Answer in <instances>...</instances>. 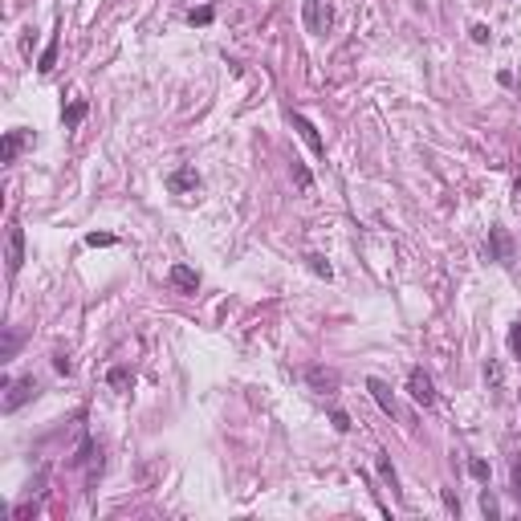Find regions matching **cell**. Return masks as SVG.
I'll list each match as a JSON object with an SVG mask.
<instances>
[{"mask_svg": "<svg viewBox=\"0 0 521 521\" xmlns=\"http://www.w3.org/2000/svg\"><path fill=\"white\" fill-rule=\"evenodd\" d=\"M367 391H371V399L383 407V416H395V395H391V387H387V383L371 379V383H367Z\"/></svg>", "mask_w": 521, "mask_h": 521, "instance_id": "8fae6325", "label": "cell"}, {"mask_svg": "<svg viewBox=\"0 0 521 521\" xmlns=\"http://www.w3.org/2000/svg\"><path fill=\"white\" fill-rule=\"evenodd\" d=\"M440 497H444V509H448V513H456V518H460V501L452 497V489H440Z\"/></svg>", "mask_w": 521, "mask_h": 521, "instance_id": "cb8c5ba5", "label": "cell"}, {"mask_svg": "<svg viewBox=\"0 0 521 521\" xmlns=\"http://www.w3.org/2000/svg\"><path fill=\"white\" fill-rule=\"evenodd\" d=\"M489 37H493V33H489V24H473V41H476V45H485Z\"/></svg>", "mask_w": 521, "mask_h": 521, "instance_id": "f1b7e54d", "label": "cell"}, {"mask_svg": "<svg viewBox=\"0 0 521 521\" xmlns=\"http://www.w3.org/2000/svg\"><path fill=\"white\" fill-rule=\"evenodd\" d=\"M509 351H513V355L521 358V322L513 326V330H509Z\"/></svg>", "mask_w": 521, "mask_h": 521, "instance_id": "484cf974", "label": "cell"}, {"mask_svg": "<svg viewBox=\"0 0 521 521\" xmlns=\"http://www.w3.org/2000/svg\"><path fill=\"white\" fill-rule=\"evenodd\" d=\"M167 188L171 191H196L200 188V171H196V167H179V171H171V175H167Z\"/></svg>", "mask_w": 521, "mask_h": 521, "instance_id": "ba28073f", "label": "cell"}, {"mask_svg": "<svg viewBox=\"0 0 521 521\" xmlns=\"http://www.w3.org/2000/svg\"><path fill=\"white\" fill-rule=\"evenodd\" d=\"M306 29L309 33H326L330 29V4L326 0H306Z\"/></svg>", "mask_w": 521, "mask_h": 521, "instance_id": "52a82bcc", "label": "cell"}, {"mask_svg": "<svg viewBox=\"0 0 521 521\" xmlns=\"http://www.w3.org/2000/svg\"><path fill=\"white\" fill-rule=\"evenodd\" d=\"M212 17H216V13L208 8V4H204V8H191V13H188L191 24H212Z\"/></svg>", "mask_w": 521, "mask_h": 521, "instance_id": "ffe728a7", "label": "cell"}, {"mask_svg": "<svg viewBox=\"0 0 521 521\" xmlns=\"http://www.w3.org/2000/svg\"><path fill=\"white\" fill-rule=\"evenodd\" d=\"M489 260H501V265H509V260H513V237H509L501 224H493V228H489Z\"/></svg>", "mask_w": 521, "mask_h": 521, "instance_id": "5b68a950", "label": "cell"}, {"mask_svg": "<svg viewBox=\"0 0 521 521\" xmlns=\"http://www.w3.org/2000/svg\"><path fill=\"white\" fill-rule=\"evenodd\" d=\"M306 383L318 391V395H334L342 379H338V371H330V367H309V371H306Z\"/></svg>", "mask_w": 521, "mask_h": 521, "instance_id": "8992f818", "label": "cell"}, {"mask_svg": "<svg viewBox=\"0 0 521 521\" xmlns=\"http://www.w3.org/2000/svg\"><path fill=\"white\" fill-rule=\"evenodd\" d=\"M106 383H110V387H119V391H126V387H131V383H135V375H131V371H126V367H115V371H110V375H106Z\"/></svg>", "mask_w": 521, "mask_h": 521, "instance_id": "e0dca14e", "label": "cell"}, {"mask_svg": "<svg viewBox=\"0 0 521 521\" xmlns=\"http://www.w3.org/2000/svg\"><path fill=\"white\" fill-rule=\"evenodd\" d=\"M330 424L338 427V432H351V427H355V424H351V416H346V411H330Z\"/></svg>", "mask_w": 521, "mask_h": 521, "instance_id": "603a6c76", "label": "cell"}, {"mask_svg": "<svg viewBox=\"0 0 521 521\" xmlns=\"http://www.w3.org/2000/svg\"><path fill=\"white\" fill-rule=\"evenodd\" d=\"M518 191H521V179H518Z\"/></svg>", "mask_w": 521, "mask_h": 521, "instance_id": "f546056e", "label": "cell"}, {"mask_svg": "<svg viewBox=\"0 0 521 521\" xmlns=\"http://www.w3.org/2000/svg\"><path fill=\"white\" fill-rule=\"evenodd\" d=\"M407 395L420 403V407H432V403H436L432 375H427V371H420V367H411V375H407Z\"/></svg>", "mask_w": 521, "mask_h": 521, "instance_id": "3957f363", "label": "cell"}, {"mask_svg": "<svg viewBox=\"0 0 521 521\" xmlns=\"http://www.w3.org/2000/svg\"><path fill=\"white\" fill-rule=\"evenodd\" d=\"M37 391H41V383L33 379V375H24V379L8 383V395H4V411L13 416V411H21L29 399H37Z\"/></svg>", "mask_w": 521, "mask_h": 521, "instance_id": "6da1fadb", "label": "cell"}, {"mask_svg": "<svg viewBox=\"0 0 521 521\" xmlns=\"http://www.w3.org/2000/svg\"><path fill=\"white\" fill-rule=\"evenodd\" d=\"M469 473H473L476 480H489V464H485V460H473V464H469Z\"/></svg>", "mask_w": 521, "mask_h": 521, "instance_id": "83f0119b", "label": "cell"}, {"mask_svg": "<svg viewBox=\"0 0 521 521\" xmlns=\"http://www.w3.org/2000/svg\"><path fill=\"white\" fill-rule=\"evenodd\" d=\"M513 497L521 501V456H513Z\"/></svg>", "mask_w": 521, "mask_h": 521, "instance_id": "4316f807", "label": "cell"}, {"mask_svg": "<svg viewBox=\"0 0 521 521\" xmlns=\"http://www.w3.org/2000/svg\"><path fill=\"white\" fill-rule=\"evenodd\" d=\"M53 367H57V375H73V362L66 355H53Z\"/></svg>", "mask_w": 521, "mask_h": 521, "instance_id": "d4e9b609", "label": "cell"}, {"mask_svg": "<svg viewBox=\"0 0 521 521\" xmlns=\"http://www.w3.org/2000/svg\"><path fill=\"white\" fill-rule=\"evenodd\" d=\"M480 513H485L489 521L501 518V505H497V497H493V493H480Z\"/></svg>", "mask_w": 521, "mask_h": 521, "instance_id": "ac0fdd59", "label": "cell"}, {"mask_svg": "<svg viewBox=\"0 0 521 521\" xmlns=\"http://www.w3.org/2000/svg\"><path fill=\"white\" fill-rule=\"evenodd\" d=\"M485 383H489V387H501V362H497V358L485 362Z\"/></svg>", "mask_w": 521, "mask_h": 521, "instance_id": "d6986e66", "label": "cell"}, {"mask_svg": "<svg viewBox=\"0 0 521 521\" xmlns=\"http://www.w3.org/2000/svg\"><path fill=\"white\" fill-rule=\"evenodd\" d=\"M4 260H8V277H17L24 265V228L8 224V244H4Z\"/></svg>", "mask_w": 521, "mask_h": 521, "instance_id": "277c9868", "label": "cell"}, {"mask_svg": "<svg viewBox=\"0 0 521 521\" xmlns=\"http://www.w3.org/2000/svg\"><path fill=\"white\" fill-rule=\"evenodd\" d=\"M24 142H29V135H24V131H8V135H4V142H0V163H17V155H21Z\"/></svg>", "mask_w": 521, "mask_h": 521, "instance_id": "30bf717a", "label": "cell"}, {"mask_svg": "<svg viewBox=\"0 0 521 521\" xmlns=\"http://www.w3.org/2000/svg\"><path fill=\"white\" fill-rule=\"evenodd\" d=\"M86 244H90V249H106V244H115V237H110V233H90Z\"/></svg>", "mask_w": 521, "mask_h": 521, "instance_id": "7402d4cb", "label": "cell"}, {"mask_svg": "<svg viewBox=\"0 0 521 521\" xmlns=\"http://www.w3.org/2000/svg\"><path fill=\"white\" fill-rule=\"evenodd\" d=\"M289 126H293V131L302 135V142H306V147L314 151V155H318V159L326 155V142H322V135H318V126H314V122L302 115V110H289Z\"/></svg>", "mask_w": 521, "mask_h": 521, "instance_id": "7a4b0ae2", "label": "cell"}, {"mask_svg": "<svg viewBox=\"0 0 521 521\" xmlns=\"http://www.w3.org/2000/svg\"><path fill=\"white\" fill-rule=\"evenodd\" d=\"M53 66H57V37H49V45L41 49V57H37V70L41 73H49Z\"/></svg>", "mask_w": 521, "mask_h": 521, "instance_id": "4fadbf2b", "label": "cell"}, {"mask_svg": "<svg viewBox=\"0 0 521 521\" xmlns=\"http://www.w3.org/2000/svg\"><path fill=\"white\" fill-rule=\"evenodd\" d=\"M289 171H293V184H298L302 191H309V188H314V175H309V167L302 163V159H293V167H289Z\"/></svg>", "mask_w": 521, "mask_h": 521, "instance_id": "9a60e30c", "label": "cell"}, {"mask_svg": "<svg viewBox=\"0 0 521 521\" xmlns=\"http://www.w3.org/2000/svg\"><path fill=\"white\" fill-rule=\"evenodd\" d=\"M17 346H21V338H17V334L8 330V334H4V351H0V358H4V362H8V358L17 355Z\"/></svg>", "mask_w": 521, "mask_h": 521, "instance_id": "44dd1931", "label": "cell"}, {"mask_svg": "<svg viewBox=\"0 0 521 521\" xmlns=\"http://www.w3.org/2000/svg\"><path fill=\"white\" fill-rule=\"evenodd\" d=\"M306 265H309V273H318V277H326V281L334 277L330 260H326V257H318V253H309V257H306Z\"/></svg>", "mask_w": 521, "mask_h": 521, "instance_id": "2e32d148", "label": "cell"}, {"mask_svg": "<svg viewBox=\"0 0 521 521\" xmlns=\"http://www.w3.org/2000/svg\"><path fill=\"white\" fill-rule=\"evenodd\" d=\"M82 119H86V102H82V98H78V102H70V106L61 110V122H66V126H78Z\"/></svg>", "mask_w": 521, "mask_h": 521, "instance_id": "5bb4252c", "label": "cell"}, {"mask_svg": "<svg viewBox=\"0 0 521 521\" xmlns=\"http://www.w3.org/2000/svg\"><path fill=\"white\" fill-rule=\"evenodd\" d=\"M167 277H171V285H175V289H184V293H196V289H200V273H196V269H188V265H171V273H167Z\"/></svg>", "mask_w": 521, "mask_h": 521, "instance_id": "9c48e42d", "label": "cell"}, {"mask_svg": "<svg viewBox=\"0 0 521 521\" xmlns=\"http://www.w3.org/2000/svg\"><path fill=\"white\" fill-rule=\"evenodd\" d=\"M375 469H379V476L391 485V493H395V501H403V489H399V473H395V464H391V456L387 452H379L375 456Z\"/></svg>", "mask_w": 521, "mask_h": 521, "instance_id": "7c38bea8", "label": "cell"}]
</instances>
